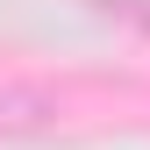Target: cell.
Returning <instances> with one entry per match:
<instances>
[{"label": "cell", "instance_id": "obj_1", "mask_svg": "<svg viewBox=\"0 0 150 150\" xmlns=\"http://www.w3.org/2000/svg\"><path fill=\"white\" fill-rule=\"evenodd\" d=\"M50 122H57V100H50V93H36V86H0V143L43 136Z\"/></svg>", "mask_w": 150, "mask_h": 150}]
</instances>
